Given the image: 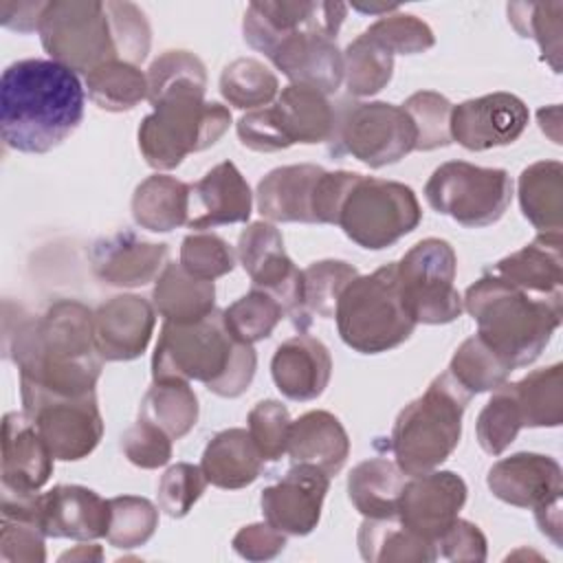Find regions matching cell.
I'll return each instance as SVG.
<instances>
[{
    "label": "cell",
    "instance_id": "ac0fdd59",
    "mask_svg": "<svg viewBox=\"0 0 563 563\" xmlns=\"http://www.w3.org/2000/svg\"><path fill=\"white\" fill-rule=\"evenodd\" d=\"M528 106L510 92H490L453 106L451 139L471 152L515 143L528 125Z\"/></svg>",
    "mask_w": 563,
    "mask_h": 563
},
{
    "label": "cell",
    "instance_id": "83f0119b",
    "mask_svg": "<svg viewBox=\"0 0 563 563\" xmlns=\"http://www.w3.org/2000/svg\"><path fill=\"white\" fill-rule=\"evenodd\" d=\"M286 453L292 464H312L332 477L350 455V438L334 413L312 409L292 420Z\"/></svg>",
    "mask_w": 563,
    "mask_h": 563
},
{
    "label": "cell",
    "instance_id": "7c38bea8",
    "mask_svg": "<svg viewBox=\"0 0 563 563\" xmlns=\"http://www.w3.org/2000/svg\"><path fill=\"white\" fill-rule=\"evenodd\" d=\"M429 207L466 229L495 224L512 200V178L499 167L449 161L433 169L424 185Z\"/></svg>",
    "mask_w": 563,
    "mask_h": 563
},
{
    "label": "cell",
    "instance_id": "db71d44e",
    "mask_svg": "<svg viewBox=\"0 0 563 563\" xmlns=\"http://www.w3.org/2000/svg\"><path fill=\"white\" fill-rule=\"evenodd\" d=\"M108 11L117 35L119 59L139 66L147 57L152 44V29L145 13L134 2L125 0H108Z\"/></svg>",
    "mask_w": 563,
    "mask_h": 563
},
{
    "label": "cell",
    "instance_id": "f6af8a7d",
    "mask_svg": "<svg viewBox=\"0 0 563 563\" xmlns=\"http://www.w3.org/2000/svg\"><path fill=\"white\" fill-rule=\"evenodd\" d=\"M284 314L282 303L273 295L253 288L222 310V321L238 341L253 345L268 339Z\"/></svg>",
    "mask_w": 563,
    "mask_h": 563
},
{
    "label": "cell",
    "instance_id": "ffe728a7",
    "mask_svg": "<svg viewBox=\"0 0 563 563\" xmlns=\"http://www.w3.org/2000/svg\"><path fill=\"white\" fill-rule=\"evenodd\" d=\"M167 244L147 242L130 229L103 235L90 246L95 277L117 288H139L156 282L167 266Z\"/></svg>",
    "mask_w": 563,
    "mask_h": 563
},
{
    "label": "cell",
    "instance_id": "ee69618b",
    "mask_svg": "<svg viewBox=\"0 0 563 563\" xmlns=\"http://www.w3.org/2000/svg\"><path fill=\"white\" fill-rule=\"evenodd\" d=\"M303 317L332 319L345 286L358 277V271L343 260H319L303 271Z\"/></svg>",
    "mask_w": 563,
    "mask_h": 563
},
{
    "label": "cell",
    "instance_id": "7bdbcfd3",
    "mask_svg": "<svg viewBox=\"0 0 563 563\" xmlns=\"http://www.w3.org/2000/svg\"><path fill=\"white\" fill-rule=\"evenodd\" d=\"M147 101L154 103L174 92L207 90V68L202 59L189 51H165L147 68Z\"/></svg>",
    "mask_w": 563,
    "mask_h": 563
},
{
    "label": "cell",
    "instance_id": "ba28073f",
    "mask_svg": "<svg viewBox=\"0 0 563 563\" xmlns=\"http://www.w3.org/2000/svg\"><path fill=\"white\" fill-rule=\"evenodd\" d=\"M356 172H325L312 163L271 169L257 183V209L271 222L336 224Z\"/></svg>",
    "mask_w": 563,
    "mask_h": 563
},
{
    "label": "cell",
    "instance_id": "91938a15",
    "mask_svg": "<svg viewBox=\"0 0 563 563\" xmlns=\"http://www.w3.org/2000/svg\"><path fill=\"white\" fill-rule=\"evenodd\" d=\"M46 9V2H0V22L2 26L18 31V33H33L40 29L42 13Z\"/></svg>",
    "mask_w": 563,
    "mask_h": 563
},
{
    "label": "cell",
    "instance_id": "f1b7e54d",
    "mask_svg": "<svg viewBox=\"0 0 563 563\" xmlns=\"http://www.w3.org/2000/svg\"><path fill=\"white\" fill-rule=\"evenodd\" d=\"M561 233H539L523 249L501 257L488 273L534 295H563Z\"/></svg>",
    "mask_w": 563,
    "mask_h": 563
},
{
    "label": "cell",
    "instance_id": "74e56055",
    "mask_svg": "<svg viewBox=\"0 0 563 563\" xmlns=\"http://www.w3.org/2000/svg\"><path fill=\"white\" fill-rule=\"evenodd\" d=\"M88 97L108 112H125L147 99V75L130 62L110 59L86 75Z\"/></svg>",
    "mask_w": 563,
    "mask_h": 563
},
{
    "label": "cell",
    "instance_id": "44dd1931",
    "mask_svg": "<svg viewBox=\"0 0 563 563\" xmlns=\"http://www.w3.org/2000/svg\"><path fill=\"white\" fill-rule=\"evenodd\" d=\"M486 484L504 504L537 510L561 501L563 473L554 457L521 451L497 460L488 468Z\"/></svg>",
    "mask_w": 563,
    "mask_h": 563
},
{
    "label": "cell",
    "instance_id": "e575fe53",
    "mask_svg": "<svg viewBox=\"0 0 563 563\" xmlns=\"http://www.w3.org/2000/svg\"><path fill=\"white\" fill-rule=\"evenodd\" d=\"M407 475L396 462L369 457L356 464L347 475V495L354 508L367 519L396 517L398 497Z\"/></svg>",
    "mask_w": 563,
    "mask_h": 563
},
{
    "label": "cell",
    "instance_id": "8992f818",
    "mask_svg": "<svg viewBox=\"0 0 563 563\" xmlns=\"http://www.w3.org/2000/svg\"><path fill=\"white\" fill-rule=\"evenodd\" d=\"M334 319L341 341L354 352L380 354L402 345L418 323L405 308L396 262L354 277L339 297Z\"/></svg>",
    "mask_w": 563,
    "mask_h": 563
},
{
    "label": "cell",
    "instance_id": "1f68e13d",
    "mask_svg": "<svg viewBox=\"0 0 563 563\" xmlns=\"http://www.w3.org/2000/svg\"><path fill=\"white\" fill-rule=\"evenodd\" d=\"M152 306L165 321L194 323L216 310V286L189 275L180 264L167 262L154 284Z\"/></svg>",
    "mask_w": 563,
    "mask_h": 563
},
{
    "label": "cell",
    "instance_id": "60d3db41",
    "mask_svg": "<svg viewBox=\"0 0 563 563\" xmlns=\"http://www.w3.org/2000/svg\"><path fill=\"white\" fill-rule=\"evenodd\" d=\"M449 372L471 396H475L482 391H493L506 383L512 365L488 347L477 334H473L453 352Z\"/></svg>",
    "mask_w": 563,
    "mask_h": 563
},
{
    "label": "cell",
    "instance_id": "f546056e",
    "mask_svg": "<svg viewBox=\"0 0 563 563\" xmlns=\"http://www.w3.org/2000/svg\"><path fill=\"white\" fill-rule=\"evenodd\" d=\"M264 460L249 429H224L216 433L202 451L200 468L209 484L238 490L253 484L262 473Z\"/></svg>",
    "mask_w": 563,
    "mask_h": 563
},
{
    "label": "cell",
    "instance_id": "5b68a950",
    "mask_svg": "<svg viewBox=\"0 0 563 563\" xmlns=\"http://www.w3.org/2000/svg\"><path fill=\"white\" fill-rule=\"evenodd\" d=\"M471 398L446 369L429 383L422 396L405 405L389 438V449L405 475L435 471L451 457L460 444L462 416Z\"/></svg>",
    "mask_w": 563,
    "mask_h": 563
},
{
    "label": "cell",
    "instance_id": "8d00e7d4",
    "mask_svg": "<svg viewBox=\"0 0 563 563\" xmlns=\"http://www.w3.org/2000/svg\"><path fill=\"white\" fill-rule=\"evenodd\" d=\"M523 427H559L563 422V365L541 367L512 383Z\"/></svg>",
    "mask_w": 563,
    "mask_h": 563
},
{
    "label": "cell",
    "instance_id": "f35d334b",
    "mask_svg": "<svg viewBox=\"0 0 563 563\" xmlns=\"http://www.w3.org/2000/svg\"><path fill=\"white\" fill-rule=\"evenodd\" d=\"M224 101L238 110H257L271 106L279 95L277 75L260 59L240 57L224 66L220 75Z\"/></svg>",
    "mask_w": 563,
    "mask_h": 563
},
{
    "label": "cell",
    "instance_id": "d4e9b609",
    "mask_svg": "<svg viewBox=\"0 0 563 563\" xmlns=\"http://www.w3.org/2000/svg\"><path fill=\"white\" fill-rule=\"evenodd\" d=\"M271 374L282 396L297 402L314 400L330 383L332 356L319 339L299 332L277 345Z\"/></svg>",
    "mask_w": 563,
    "mask_h": 563
},
{
    "label": "cell",
    "instance_id": "f907efd6",
    "mask_svg": "<svg viewBox=\"0 0 563 563\" xmlns=\"http://www.w3.org/2000/svg\"><path fill=\"white\" fill-rule=\"evenodd\" d=\"M391 55L424 53L435 44L431 26L411 13L383 15L363 31Z\"/></svg>",
    "mask_w": 563,
    "mask_h": 563
},
{
    "label": "cell",
    "instance_id": "9f6ffc18",
    "mask_svg": "<svg viewBox=\"0 0 563 563\" xmlns=\"http://www.w3.org/2000/svg\"><path fill=\"white\" fill-rule=\"evenodd\" d=\"M44 530L33 519L2 517L0 521V559L11 563H44Z\"/></svg>",
    "mask_w": 563,
    "mask_h": 563
},
{
    "label": "cell",
    "instance_id": "9a60e30c",
    "mask_svg": "<svg viewBox=\"0 0 563 563\" xmlns=\"http://www.w3.org/2000/svg\"><path fill=\"white\" fill-rule=\"evenodd\" d=\"M22 411L40 431L53 457L62 462L88 457L103 435V418L95 391L75 398L24 396Z\"/></svg>",
    "mask_w": 563,
    "mask_h": 563
},
{
    "label": "cell",
    "instance_id": "681fc988",
    "mask_svg": "<svg viewBox=\"0 0 563 563\" xmlns=\"http://www.w3.org/2000/svg\"><path fill=\"white\" fill-rule=\"evenodd\" d=\"M235 249L216 233H191L180 244V266L205 282H213L235 268Z\"/></svg>",
    "mask_w": 563,
    "mask_h": 563
},
{
    "label": "cell",
    "instance_id": "7dc6e473",
    "mask_svg": "<svg viewBox=\"0 0 563 563\" xmlns=\"http://www.w3.org/2000/svg\"><path fill=\"white\" fill-rule=\"evenodd\" d=\"M158 528V508L136 495H121L110 499V526L106 539L119 550H134L145 545Z\"/></svg>",
    "mask_w": 563,
    "mask_h": 563
},
{
    "label": "cell",
    "instance_id": "6f0895ef",
    "mask_svg": "<svg viewBox=\"0 0 563 563\" xmlns=\"http://www.w3.org/2000/svg\"><path fill=\"white\" fill-rule=\"evenodd\" d=\"M438 548V556L442 554L449 561H486V537L484 532L466 521V519H455L435 541Z\"/></svg>",
    "mask_w": 563,
    "mask_h": 563
},
{
    "label": "cell",
    "instance_id": "52a82bcc",
    "mask_svg": "<svg viewBox=\"0 0 563 563\" xmlns=\"http://www.w3.org/2000/svg\"><path fill=\"white\" fill-rule=\"evenodd\" d=\"M152 108L136 139L145 163L156 172H169L185 156L211 147L231 125V110L218 101H205L198 92H174L154 101Z\"/></svg>",
    "mask_w": 563,
    "mask_h": 563
},
{
    "label": "cell",
    "instance_id": "2e32d148",
    "mask_svg": "<svg viewBox=\"0 0 563 563\" xmlns=\"http://www.w3.org/2000/svg\"><path fill=\"white\" fill-rule=\"evenodd\" d=\"M238 260L249 273L253 288L273 295L295 325L306 328L303 317V273L284 251L282 233L275 224L251 222L238 238Z\"/></svg>",
    "mask_w": 563,
    "mask_h": 563
},
{
    "label": "cell",
    "instance_id": "c3c4849f",
    "mask_svg": "<svg viewBox=\"0 0 563 563\" xmlns=\"http://www.w3.org/2000/svg\"><path fill=\"white\" fill-rule=\"evenodd\" d=\"M416 125V150L431 152L453 143L451 139V112L453 103L435 92L420 90L409 95L400 106Z\"/></svg>",
    "mask_w": 563,
    "mask_h": 563
},
{
    "label": "cell",
    "instance_id": "b9f144b4",
    "mask_svg": "<svg viewBox=\"0 0 563 563\" xmlns=\"http://www.w3.org/2000/svg\"><path fill=\"white\" fill-rule=\"evenodd\" d=\"M508 22L521 37L539 44L541 57L561 73V18L563 2H510Z\"/></svg>",
    "mask_w": 563,
    "mask_h": 563
},
{
    "label": "cell",
    "instance_id": "6da1fadb",
    "mask_svg": "<svg viewBox=\"0 0 563 563\" xmlns=\"http://www.w3.org/2000/svg\"><path fill=\"white\" fill-rule=\"evenodd\" d=\"M95 310L59 299L7 332V354L20 372V396L75 398L92 394L103 358L95 345Z\"/></svg>",
    "mask_w": 563,
    "mask_h": 563
},
{
    "label": "cell",
    "instance_id": "836d02e7",
    "mask_svg": "<svg viewBox=\"0 0 563 563\" xmlns=\"http://www.w3.org/2000/svg\"><path fill=\"white\" fill-rule=\"evenodd\" d=\"M356 541L361 556L369 563H431L438 559L435 543L405 528L398 517H365Z\"/></svg>",
    "mask_w": 563,
    "mask_h": 563
},
{
    "label": "cell",
    "instance_id": "4fadbf2b",
    "mask_svg": "<svg viewBox=\"0 0 563 563\" xmlns=\"http://www.w3.org/2000/svg\"><path fill=\"white\" fill-rule=\"evenodd\" d=\"M332 152L350 154L378 169L416 150V125L409 114L387 101H343L336 108Z\"/></svg>",
    "mask_w": 563,
    "mask_h": 563
},
{
    "label": "cell",
    "instance_id": "ab89813d",
    "mask_svg": "<svg viewBox=\"0 0 563 563\" xmlns=\"http://www.w3.org/2000/svg\"><path fill=\"white\" fill-rule=\"evenodd\" d=\"M394 75V55L361 33L343 51V81L352 97L380 92Z\"/></svg>",
    "mask_w": 563,
    "mask_h": 563
},
{
    "label": "cell",
    "instance_id": "d6a6232c",
    "mask_svg": "<svg viewBox=\"0 0 563 563\" xmlns=\"http://www.w3.org/2000/svg\"><path fill=\"white\" fill-rule=\"evenodd\" d=\"M523 218L541 233H561L563 229V165L559 161H539L519 174L517 183Z\"/></svg>",
    "mask_w": 563,
    "mask_h": 563
},
{
    "label": "cell",
    "instance_id": "f5cc1de1",
    "mask_svg": "<svg viewBox=\"0 0 563 563\" xmlns=\"http://www.w3.org/2000/svg\"><path fill=\"white\" fill-rule=\"evenodd\" d=\"M207 477L202 473L200 466L187 464V462H178L174 466H169L161 482H158V508L172 517V519H180L185 517L194 504L202 497L205 488H207Z\"/></svg>",
    "mask_w": 563,
    "mask_h": 563
},
{
    "label": "cell",
    "instance_id": "603a6c76",
    "mask_svg": "<svg viewBox=\"0 0 563 563\" xmlns=\"http://www.w3.org/2000/svg\"><path fill=\"white\" fill-rule=\"evenodd\" d=\"M40 526L53 539L95 541L108 532L110 499L77 484L53 486L40 495Z\"/></svg>",
    "mask_w": 563,
    "mask_h": 563
},
{
    "label": "cell",
    "instance_id": "5bb4252c",
    "mask_svg": "<svg viewBox=\"0 0 563 563\" xmlns=\"http://www.w3.org/2000/svg\"><path fill=\"white\" fill-rule=\"evenodd\" d=\"M455 273V251L440 238L420 240L396 262L400 295L416 323H451L464 312L462 297L453 284Z\"/></svg>",
    "mask_w": 563,
    "mask_h": 563
},
{
    "label": "cell",
    "instance_id": "9c48e42d",
    "mask_svg": "<svg viewBox=\"0 0 563 563\" xmlns=\"http://www.w3.org/2000/svg\"><path fill=\"white\" fill-rule=\"evenodd\" d=\"M336 108L317 88L290 84L277 99L240 117L235 130L244 147L253 152H279L295 143H330Z\"/></svg>",
    "mask_w": 563,
    "mask_h": 563
},
{
    "label": "cell",
    "instance_id": "cb8c5ba5",
    "mask_svg": "<svg viewBox=\"0 0 563 563\" xmlns=\"http://www.w3.org/2000/svg\"><path fill=\"white\" fill-rule=\"evenodd\" d=\"M53 453L24 411L2 420V488L37 493L53 475Z\"/></svg>",
    "mask_w": 563,
    "mask_h": 563
},
{
    "label": "cell",
    "instance_id": "6125c7cd",
    "mask_svg": "<svg viewBox=\"0 0 563 563\" xmlns=\"http://www.w3.org/2000/svg\"><path fill=\"white\" fill-rule=\"evenodd\" d=\"M559 117H561V110H556L554 119H550V108H541V110L537 112L539 125H541V130H543L545 134H550V128H554L552 132H554V139H556V143H561V132H559Z\"/></svg>",
    "mask_w": 563,
    "mask_h": 563
},
{
    "label": "cell",
    "instance_id": "be15d7a7",
    "mask_svg": "<svg viewBox=\"0 0 563 563\" xmlns=\"http://www.w3.org/2000/svg\"><path fill=\"white\" fill-rule=\"evenodd\" d=\"M354 9L356 11H361V13H389V11H396L398 9V4H369V7H365V4H354Z\"/></svg>",
    "mask_w": 563,
    "mask_h": 563
},
{
    "label": "cell",
    "instance_id": "277c9868",
    "mask_svg": "<svg viewBox=\"0 0 563 563\" xmlns=\"http://www.w3.org/2000/svg\"><path fill=\"white\" fill-rule=\"evenodd\" d=\"M462 306L477 336L512 369L534 363L563 321V295H534L488 271L466 288Z\"/></svg>",
    "mask_w": 563,
    "mask_h": 563
},
{
    "label": "cell",
    "instance_id": "7402d4cb",
    "mask_svg": "<svg viewBox=\"0 0 563 563\" xmlns=\"http://www.w3.org/2000/svg\"><path fill=\"white\" fill-rule=\"evenodd\" d=\"M92 321L95 345L103 361H134L152 341L156 310L139 295H117L95 310Z\"/></svg>",
    "mask_w": 563,
    "mask_h": 563
},
{
    "label": "cell",
    "instance_id": "bcb514c9",
    "mask_svg": "<svg viewBox=\"0 0 563 563\" xmlns=\"http://www.w3.org/2000/svg\"><path fill=\"white\" fill-rule=\"evenodd\" d=\"M523 429L512 383H501L477 416V442L488 455H501Z\"/></svg>",
    "mask_w": 563,
    "mask_h": 563
},
{
    "label": "cell",
    "instance_id": "e0dca14e",
    "mask_svg": "<svg viewBox=\"0 0 563 563\" xmlns=\"http://www.w3.org/2000/svg\"><path fill=\"white\" fill-rule=\"evenodd\" d=\"M466 484L453 471H429L407 475L396 517L411 532L435 543L438 537L457 519L466 504Z\"/></svg>",
    "mask_w": 563,
    "mask_h": 563
},
{
    "label": "cell",
    "instance_id": "680465c9",
    "mask_svg": "<svg viewBox=\"0 0 563 563\" xmlns=\"http://www.w3.org/2000/svg\"><path fill=\"white\" fill-rule=\"evenodd\" d=\"M286 548V534L266 523H251L235 532L233 550L246 561H271Z\"/></svg>",
    "mask_w": 563,
    "mask_h": 563
},
{
    "label": "cell",
    "instance_id": "816d5d0a",
    "mask_svg": "<svg viewBox=\"0 0 563 563\" xmlns=\"http://www.w3.org/2000/svg\"><path fill=\"white\" fill-rule=\"evenodd\" d=\"M249 433L264 462H277L288 449L290 413L279 400H260L249 411Z\"/></svg>",
    "mask_w": 563,
    "mask_h": 563
},
{
    "label": "cell",
    "instance_id": "4316f807",
    "mask_svg": "<svg viewBox=\"0 0 563 563\" xmlns=\"http://www.w3.org/2000/svg\"><path fill=\"white\" fill-rule=\"evenodd\" d=\"M191 196L198 202V216L189 218V227L196 231L216 229L220 224L246 222L251 218L253 194L240 169L231 163H218L194 187Z\"/></svg>",
    "mask_w": 563,
    "mask_h": 563
},
{
    "label": "cell",
    "instance_id": "4dcf8cb0",
    "mask_svg": "<svg viewBox=\"0 0 563 563\" xmlns=\"http://www.w3.org/2000/svg\"><path fill=\"white\" fill-rule=\"evenodd\" d=\"M130 209L141 229L152 233L174 231L189 222L191 185L167 174L147 176L136 185Z\"/></svg>",
    "mask_w": 563,
    "mask_h": 563
},
{
    "label": "cell",
    "instance_id": "d590c367",
    "mask_svg": "<svg viewBox=\"0 0 563 563\" xmlns=\"http://www.w3.org/2000/svg\"><path fill=\"white\" fill-rule=\"evenodd\" d=\"M198 413V398L187 380H154L139 407V418L154 422L172 440L185 438L196 427Z\"/></svg>",
    "mask_w": 563,
    "mask_h": 563
},
{
    "label": "cell",
    "instance_id": "484cf974",
    "mask_svg": "<svg viewBox=\"0 0 563 563\" xmlns=\"http://www.w3.org/2000/svg\"><path fill=\"white\" fill-rule=\"evenodd\" d=\"M343 2H314V0H257L244 11L242 33L244 42L268 55L271 48L286 35L330 18Z\"/></svg>",
    "mask_w": 563,
    "mask_h": 563
},
{
    "label": "cell",
    "instance_id": "7a4b0ae2",
    "mask_svg": "<svg viewBox=\"0 0 563 563\" xmlns=\"http://www.w3.org/2000/svg\"><path fill=\"white\" fill-rule=\"evenodd\" d=\"M84 86L53 59H20L0 79V134L7 147L46 154L62 145L84 119Z\"/></svg>",
    "mask_w": 563,
    "mask_h": 563
},
{
    "label": "cell",
    "instance_id": "8fae6325",
    "mask_svg": "<svg viewBox=\"0 0 563 563\" xmlns=\"http://www.w3.org/2000/svg\"><path fill=\"white\" fill-rule=\"evenodd\" d=\"M420 220L422 209L411 187L396 180L358 176L343 200L336 224L354 244L380 251L411 233Z\"/></svg>",
    "mask_w": 563,
    "mask_h": 563
},
{
    "label": "cell",
    "instance_id": "d6986e66",
    "mask_svg": "<svg viewBox=\"0 0 563 563\" xmlns=\"http://www.w3.org/2000/svg\"><path fill=\"white\" fill-rule=\"evenodd\" d=\"M330 475L312 464H292L286 475L262 490L260 504L264 519L284 534L306 537L319 519Z\"/></svg>",
    "mask_w": 563,
    "mask_h": 563
},
{
    "label": "cell",
    "instance_id": "3957f363",
    "mask_svg": "<svg viewBox=\"0 0 563 563\" xmlns=\"http://www.w3.org/2000/svg\"><path fill=\"white\" fill-rule=\"evenodd\" d=\"M253 345L238 341L213 310L194 323L163 321L152 356L154 380H198L222 398L242 396L255 376Z\"/></svg>",
    "mask_w": 563,
    "mask_h": 563
},
{
    "label": "cell",
    "instance_id": "30bf717a",
    "mask_svg": "<svg viewBox=\"0 0 563 563\" xmlns=\"http://www.w3.org/2000/svg\"><path fill=\"white\" fill-rule=\"evenodd\" d=\"M40 40L53 62L88 75L97 66L119 59L117 35L108 2L53 0L40 22Z\"/></svg>",
    "mask_w": 563,
    "mask_h": 563
},
{
    "label": "cell",
    "instance_id": "94428289",
    "mask_svg": "<svg viewBox=\"0 0 563 563\" xmlns=\"http://www.w3.org/2000/svg\"><path fill=\"white\" fill-rule=\"evenodd\" d=\"M101 559H103V550L97 543H79L59 556V561H88V563L101 561Z\"/></svg>",
    "mask_w": 563,
    "mask_h": 563
},
{
    "label": "cell",
    "instance_id": "11a10c76",
    "mask_svg": "<svg viewBox=\"0 0 563 563\" xmlns=\"http://www.w3.org/2000/svg\"><path fill=\"white\" fill-rule=\"evenodd\" d=\"M121 451L139 468H158L172 460V438L154 422L139 418L123 431Z\"/></svg>",
    "mask_w": 563,
    "mask_h": 563
}]
</instances>
